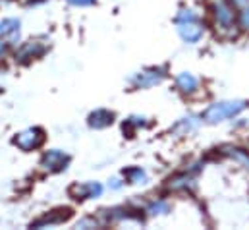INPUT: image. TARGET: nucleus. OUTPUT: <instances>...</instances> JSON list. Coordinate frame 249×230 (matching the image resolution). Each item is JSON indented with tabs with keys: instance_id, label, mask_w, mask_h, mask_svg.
Masks as SVG:
<instances>
[{
	"instance_id": "obj_1",
	"label": "nucleus",
	"mask_w": 249,
	"mask_h": 230,
	"mask_svg": "<svg viewBox=\"0 0 249 230\" xmlns=\"http://www.w3.org/2000/svg\"><path fill=\"white\" fill-rule=\"evenodd\" d=\"M246 109H248V103L246 101H224V103L211 105L201 116L209 124H218V122H224L228 118L238 116L242 111H246Z\"/></svg>"
},
{
	"instance_id": "obj_2",
	"label": "nucleus",
	"mask_w": 249,
	"mask_h": 230,
	"mask_svg": "<svg viewBox=\"0 0 249 230\" xmlns=\"http://www.w3.org/2000/svg\"><path fill=\"white\" fill-rule=\"evenodd\" d=\"M213 14H214L216 23L220 27H224V29L234 27V23L238 21V14L234 12V4L230 0H214Z\"/></svg>"
},
{
	"instance_id": "obj_3",
	"label": "nucleus",
	"mask_w": 249,
	"mask_h": 230,
	"mask_svg": "<svg viewBox=\"0 0 249 230\" xmlns=\"http://www.w3.org/2000/svg\"><path fill=\"white\" fill-rule=\"evenodd\" d=\"M164 77H166V70L164 68H149V70H143V72L131 76L129 83H133L137 89H149L153 85H159Z\"/></svg>"
},
{
	"instance_id": "obj_4",
	"label": "nucleus",
	"mask_w": 249,
	"mask_h": 230,
	"mask_svg": "<svg viewBox=\"0 0 249 230\" xmlns=\"http://www.w3.org/2000/svg\"><path fill=\"white\" fill-rule=\"evenodd\" d=\"M43 141H45V134H43V130H39V128H29V130L18 134V137L14 139V143H16L19 149H23V151L39 149V147L43 145Z\"/></svg>"
},
{
	"instance_id": "obj_5",
	"label": "nucleus",
	"mask_w": 249,
	"mask_h": 230,
	"mask_svg": "<svg viewBox=\"0 0 249 230\" xmlns=\"http://www.w3.org/2000/svg\"><path fill=\"white\" fill-rule=\"evenodd\" d=\"M176 25H178L180 37H182L186 43H189V45L199 43L201 37H203V33H205L201 21H184V23H176Z\"/></svg>"
},
{
	"instance_id": "obj_6",
	"label": "nucleus",
	"mask_w": 249,
	"mask_h": 230,
	"mask_svg": "<svg viewBox=\"0 0 249 230\" xmlns=\"http://www.w3.org/2000/svg\"><path fill=\"white\" fill-rule=\"evenodd\" d=\"M71 195L77 199H95L103 195V186L99 182H83V184H75L71 188Z\"/></svg>"
},
{
	"instance_id": "obj_7",
	"label": "nucleus",
	"mask_w": 249,
	"mask_h": 230,
	"mask_svg": "<svg viewBox=\"0 0 249 230\" xmlns=\"http://www.w3.org/2000/svg\"><path fill=\"white\" fill-rule=\"evenodd\" d=\"M68 163H70V157H68L64 151H58V149L49 151V153H45V157H43V167L49 169V171H54V172L64 171Z\"/></svg>"
},
{
	"instance_id": "obj_8",
	"label": "nucleus",
	"mask_w": 249,
	"mask_h": 230,
	"mask_svg": "<svg viewBox=\"0 0 249 230\" xmlns=\"http://www.w3.org/2000/svg\"><path fill=\"white\" fill-rule=\"evenodd\" d=\"M170 190H176V192H187V190H193L195 188V176L193 172H184V174H178L174 178H170V184H168Z\"/></svg>"
},
{
	"instance_id": "obj_9",
	"label": "nucleus",
	"mask_w": 249,
	"mask_h": 230,
	"mask_svg": "<svg viewBox=\"0 0 249 230\" xmlns=\"http://www.w3.org/2000/svg\"><path fill=\"white\" fill-rule=\"evenodd\" d=\"M176 87L182 91V93H195L197 89H199V79L193 76V74H189V72H182L178 77H176Z\"/></svg>"
},
{
	"instance_id": "obj_10",
	"label": "nucleus",
	"mask_w": 249,
	"mask_h": 230,
	"mask_svg": "<svg viewBox=\"0 0 249 230\" xmlns=\"http://www.w3.org/2000/svg\"><path fill=\"white\" fill-rule=\"evenodd\" d=\"M112 120H114V115L110 111L99 109V111H95L93 115L89 116V126L97 128V130H103V128H108L112 124Z\"/></svg>"
},
{
	"instance_id": "obj_11",
	"label": "nucleus",
	"mask_w": 249,
	"mask_h": 230,
	"mask_svg": "<svg viewBox=\"0 0 249 230\" xmlns=\"http://www.w3.org/2000/svg\"><path fill=\"white\" fill-rule=\"evenodd\" d=\"M16 35H19V19L14 18H6L0 21V37L2 39H12L16 41Z\"/></svg>"
},
{
	"instance_id": "obj_12",
	"label": "nucleus",
	"mask_w": 249,
	"mask_h": 230,
	"mask_svg": "<svg viewBox=\"0 0 249 230\" xmlns=\"http://www.w3.org/2000/svg\"><path fill=\"white\" fill-rule=\"evenodd\" d=\"M45 53V45L41 43H25L18 53H16V58L19 60H27V58H35V57H41Z\"/></svg>"
},
{
	"instance_id": "obj_13",
	"label": "nucleus",
	"mask_w": 249,
	"mask_h": 230,
	"mask_svg": "<svg viewBox=\"0 0 249 230\" xmlns=\"http://www.w3.org/2000/svg\"><path fill=\"white\" fill-rule=\"evenodd\" d=\"M201 122H203V116H187V118H182L174 126V130L176 132H193L201 126Z\"/></svg>"
},
{
	"instance_id": "obj_14",
	"label": "nucleus",
	"mask_w": 249,
	"mask_h": 230,
	"mask_svg": "<svg viewBox=\"0 0 249 230\" xmlns=\"http://www.w3.org/2000/svg\"><path fill=\"white\" fill-rule=\"evenodd\" d=\"M164 213H170V203L166 199H155L147 205V215H151V217L164 215Z\"/></svg>"
},
{
	"instance_id": "obj_15",
	"label": "nucleus",
	"mask_w": 249,
	"mask_h": 230,
	"mask_svg": "<svg viewBox=\"0 0 249 230\" xmlns=\"http://www.w3.org/2000/svg\"><path fill=\"white\" fill-rule=\"evenodd\" d=\"M226 151V155H230L234 161H238L242 167H246V169H249V151H246V149H236V147H224Z\"/></svg>"
},
{
	"instance_id": "obj_16",
	"label": "nucleus",
	"mask_w": 249,
	"mask_h": 230,
	"mask_svg": "<svg viewBox=\"0 0 249 230\" xmlns=\"http://www.w3.org/2000/svg\"><path fill=\"white\" fill-rule=\"evenodd\" d=\"M124 176L131 184H145V182H147V172H145L141 167L127 169V171H124Z\"/></svg>"
},
{
	"instance_id": "obj_17",
	"label": "nucleus",
	"mask_w": 249,
	"mask_h": 230,
	"mask_svg": "<svg viewBox=\"0 0 249 230\" xmlns=\"http://www.w3.org/2000/svg\"><path fill=\"white\" fill-rule=\"evenodd\" d=\"M176 23H184V21H199V16L191 10V8H182L178 14H176Z\"/></svg>"
},
{
	"instance_id": "obj_18",
	"label": "nucleus",
	"mask_w": 249,
	"mask_h": 230,
	"mask_svg": "<svg viewBox=\"0 0 249 230\" xmlns=\"http://www.w3.org/2000/svg\"><path fill=\"white\" fill-rule=\"evenodd\" d=\"M238 23H240L242 29H249V6L240 10V14H238Z\"/></svg>"
},
{
	"instance_id": "obj_19",
	"label": "nucleus",
	"mask_w": 249,
	"mask_h": 230,
	"mask_svg": "<svg viewBox=\"0 0 249 230\" xmlns=\"http://www.w3.org/2000/svg\"><path fill=\"white\" fill-rule=\"evenodd\" d=\"M70 4H73V6H79V8H83V6H93L95 4V0H68Z\"/></svg>"
},
{
	"instance_id": "obj_20",
	"label": "nucleus",
	"mask_w": 249,
	"mask_h": 230,
	"mask_svg": "<svg viewBox=\"0 0 249 230\" xmlns=\"http://www.w3.org/2000/svg\"><path fill=\"white\" fill-rule=\"evenodd\" d=\"M232 4H234V8H246V6H249V0H230Z\"/></svg>"
},
{
	"instance_id": "obj_21",
	"label": "nucleus",
	"mask_w": 249,
	"mask_h": 230,
	"mask_svg": "<svg viewBox=\"0 0 249 230\" xmlns=\"http://www.w3.org/2000/svg\"><path fill=\"white\" fill-rule=\"evenodd\" d=\"M108 186H110L112 190H120V188H122V180L114 178V180H110V182H108Z\"/></svg>"
},
{
	"instance_id": "obj_22",
	"label": "nucleus",
	"mask_w": 249,
	"mask_h": 230,
	"mask_svg": "<svg viewBox=\"0 0 249 230\" xmlns=\"http://www.w3.org/2000/svg\"><path fill=\"white\" fill-rule=\"evenodd\" d=\"M4 53H6V45H4V43H2V41H0V57H2V55H4Z\"/></svg>"
}]
</instances>
